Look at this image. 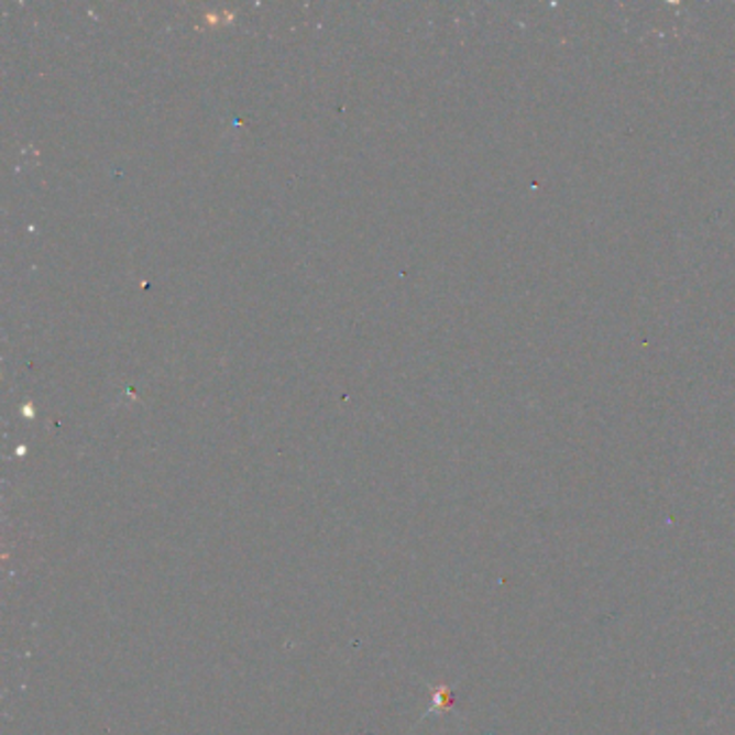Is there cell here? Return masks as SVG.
<instances>
[{"instance_id": "cell-1", "label": "cell", "mask_w": 735, "mask_h": 735, "mask_svg": "<svg viewBox=\"0 0 735 735\" xmlns=\"http://www.w3.org/2000/svg\"><path fill=\"white\" fill-rule=\"evenodd\" d=\"M431 707L427 710V714L431 712H438V710H449L451 703H453V694H451V688L449 685H436L434 688V694H431Z\"/></svg>"}]
</instances>
